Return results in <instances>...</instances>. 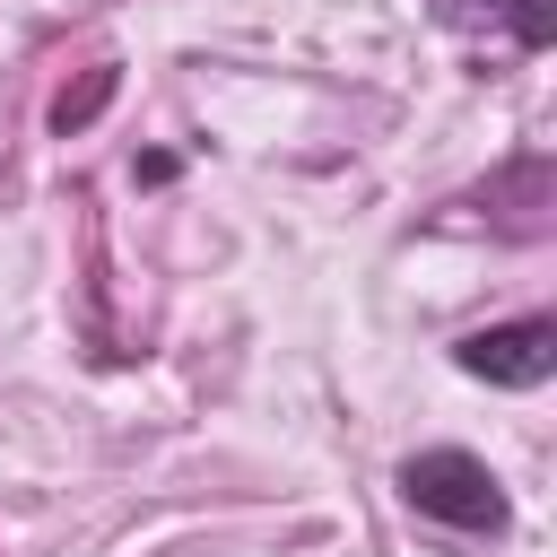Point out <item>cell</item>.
<instances>
[{
	"mask_svg": "<svg viewBox=\"0 0 557 557\" xmlns=\"http://www.w3.org/2000/svg\"><path fill=\"white\" fill-rule=\"evenodd\" d=\"M453 35H487L496 52H548L557 44V0H435Z\"/></svg>",
	"mask_w": 557,
	"mask_h": 557,
	"instance_id": "obj_3",
	"label": "cell"
},
{
	"mask_svg": "<svg viewBox=\"0 0 557 557\" xmlns=\"http://www.w3.org/2000/svg\"><path fill=\"white\" fill-rule=\"evenodd\" d=\"M113 87H122V70H113V61H104V70H87V87L52 104V131H61V139H70V131H87V122H96V113L113 104Z\"/></svg>",
	"mask_w": 557,
	"mask_h": 557,
	"instance_id": "obj_4",
	"label": "cell"
},
{
	"mask_svg": "<svg viewBox=\"0 0 557 557\" xmlns=\"http://www.w3.org/2000/svg\"><path fill=\"white\" fill-rule=\"evenodd\" d=\"M400 505L435 531H461V540H505L513 531V505L496 487V470L470 453V444H426L400 461Z\"/></svg>",
	"mask_w": 557,
	"mask_h": 557,
	"instance_id": "obj_1",
	"label": "cell"
},
{
	"mask_svg": "<svg viewBox=\"0 0 557 557\" xmlns=\"http://www.w3.org/2000/svg\"><path fill=\"white\" fill-rule=\"evenodd\" d=\"M453 366L487 392H540L557 374V313H513V322H487V331H461L453 339Z\"/></svg>",
	"mask_w": 557,
	"mask_h": 557,
	"instance_id": "obj_2",
	"label": "cell"
}]
</instances>
